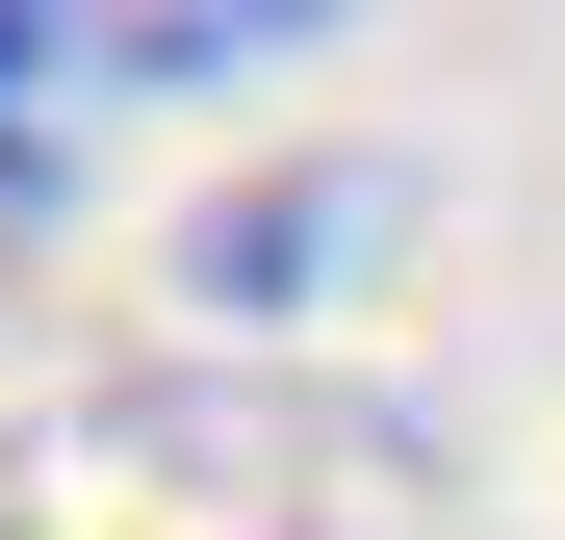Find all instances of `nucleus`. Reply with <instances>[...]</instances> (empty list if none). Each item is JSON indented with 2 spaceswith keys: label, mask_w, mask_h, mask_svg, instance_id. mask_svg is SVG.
I'll list each match as a JSON object with an SVG mask.
<instances>
[{
  "label": "nucleus",
  "mask_w": 565,
  "mask_h": 540,
  "mask_svg": "<svg viewBox=\"0 0 565 540\" xmlns=\"http://www.w3.org/2000/svg\"><path fill=\"white\" fill-rule=\"evenodd\" d=\"M0 540H437V437L334 360H129L0 437Z\"/></svg>",
  "instance_id": "f257e3e1"
},
{
  "label": "nucleus",
  "mask_w": 565,
  "mask_h": 540,
  "mask_svg": "<svg viewBox=\"0 0 565 540\" xmlns=\"http://www.w3.org/2000/svg\"><path fill=\"white\" fill-rule=\"evenodd\" d=\"M52 257V129H0V284Z\"/></svg>",
  "instance_id": "20e7f679"
},
{
  "label": "nucleus",
  "mask_w": 565,
  "mask_h": 540,
  "mask_svg": "<svg viewBox=\"0 0 565 540\" xmlns=\"http://www.w3.org/2000/svg\"><path fill=\"white\" fill-rule=\"evenodd\" d=\"M309 27H360V0H52L77 77H257V52H309Z\"/></svg>",
  "instance_id": "f03ea898"
},
{
  "label": "nucleus",
  "mask_w": 565,
  "mask_h": 540,
  "mask_svg": "<svg viewBox=\"0 0 565 540\" xmlns=\"http://www.w3.org/2000/svg\"><path fill=\"white\" fill-rule=\"evenodd\" d=\"M360 232H386V155H309L282 207H206V309H309Z\"/></svg>",
  "instance_id": "7ed1b4c3"
},
{
  "label": "nucleus",
  "mask_w": 565,
  "mask_h": 540,
  "mask_svg": "<svg viewBox=\"0 0 565 540\" xmlns=\"http://www.w3.org/2000/svg\"><path fill=\"white\" fill-rule=\"evenodd\" d=\"M26 77H52V0H0V129H26Z\"/></svg>",
  "instance_id": "39448f33"
}]
</instances>
